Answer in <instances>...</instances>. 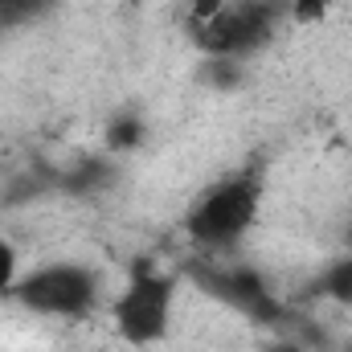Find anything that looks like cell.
<instances>
[{
    "mask_svg": "<svg viewBox=\"0 0 352 352\" xmlns=\"http://www.w3.org/2000/svg\"><path fill=\"white\" fill-rule=\"evenodd\" d=\"M258 201H263V184L258 176H230L221 184H213L209 192L197 197V205L184 217V230L197 246L205 250H221L234 246L258 217Z\"/></svg>",
    "mask_w": 352,
    "mask_h": 352,
    "instance_id": "1",
    "label": "cell"
},
{
    "mask_svg": "<svg viewBox=\"0 0 352 352\" xmlns=\"http://www.w3.org/2000/svg\"><path fill=\"white\" fill-rule=\"evenodd\" d=\"M8 299L33 316L78 320V316L94 311V303H98V278H94V270L78 263H50L21 274L12 283Z\"/></svg>",
    "mask_w": 352,
    "mask_h": 352,
    "instance_id": "2",
    "label": "cell"
},
{
    "mask_svg": "<svg viewBox=\"0 0 352 352\" xmlns=\"http://www.w3.org/2000/svg\"><path fill=\"white\" fill-rule=\"evenodd\" d=\"M173 295H176V278L152 266H135L123 295L115 299V328L127 344H152L168 332L173 320Z\"/></svg>",
    "mask_w": 352,
    "mask_h": 352,
    "instance_id": "3",
    "label": "cell"
},
{
    "mask_svg": "<svg viewBox=\"0 0 352 352\" xmlns=\"http://www.w3.org/2000/svg\"><path fill=\"white\" fill-rule=\"evenodd\" d=\"M278 25V8L274 0H226L221 12L213 16V25L197 37V45L209 58H234L242 62L246 54L263 50L274 37Z\"/></svg>",
    "mask_w": 352,
    "mask_h": 352,
    "instance_id": "4",
    "label": "cell"
},
{
    "mask_svg": "<svg viewBox=\"0 0 352 352\" xmlns=\"http://www.w3.org/2000/svg\"><path fill=\"white\" fill-rule=\"evenodd\" d=\"M201 283H205V291H213L230 307L250 311L254 320H278V303L266 295L263 278L254 270H205Z\"/></svg>",
    "mask_w": 352,
    "mask_h": 352,
    "instance_id": "5",
    "label": "cell"
},
{
    "mask_svg": "<svg viewBox=\"0 0 352 352\" xmlns=\"http://www.w3.org/2000/svg\"><path fill=\"white\" fill-rule=\"evenodd\" d=\"M54 0H0V33L4 29H21L29 21H37Z\"/></svg>",
    "mask_w": 352,
    "mask_h": 352,
    "instance_id": "6",
    "label": "cell"
},
{
    "mask_svg": "<svg viewBox=\"0 0 352 352\" xmlns=\"http://www.w3.org/2000/svg\"><path fill=\"white\" fill-rule=\"evenodd\" d=\"M324 295L336 299V303H344V307H352V254L324 270Z\"/></svg>",
    "mask_w": 352,
    "mask_h": 352,
    "instance_id": "7",
    "label": "cell"
},
{
    "mask_svg": "<svg viewBox=\"0 0 352 352\" xmlns=\"http://www.w3.org/2000/svg\"><path fill=\"white\" fill-rule=\"evenodd\" d=\"M107 144H111L115 152H127V148L144 144V123H140L135 115H119V119L111 123V131H107Z\"/></svg>",
    "mask_w": 352,
    "mask_h": 352,
    "instance_id": "8",
    "label": "cell"
},
{
    "mask_svg": "<svg viewBox=\"0 0 352 352\" xmlns=\"http://www.w3.org/2000/svg\"><path fill=\"white\" fill-rule=\"evenodd\" d=\"M221 4H226V0H188V4H184V25H188L192 41L213 25V16L221 12Z\"/></svg>",
    "mask_w": 352,
    "mask_h": 352,
    "instance_id": "9",
    "label": "cell"
},
{
    "mask_svg": "<svg viewBox=\"0 0 352 352\" xmlns=\"http://www.w3.org/2000/svg\"><path fill=\"white\" fill-rule=\"evenodd\" d=\"M16 278H21V274H16V250H12L8 242H0V295H8Z\"/></svg>",
    "mask_w": 352,
    "mask_h": 352,
    "instance_id": "10",
    "label": "cell"
},
{
    "mask_svg": "<svg viewBox=\"0 0 352 352\" xmlns=\"http://www.w3.org/2000/svg\"><path fill=\"white\" fill-rule=\"evenodd\" d=\"M291 4H303V0H291ZM316 4H328V0H316Z\"/></svg>",
    "mask_w": 352,
    "mask_h": 352,
    "instance_id": "11",
    "label": "cell"
}]
</instances>
